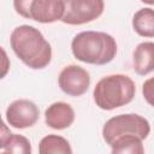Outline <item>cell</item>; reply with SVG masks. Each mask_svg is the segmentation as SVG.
<instances>
[{
	"label": "cell",
	"mask_w": 154,
	"mask_h": 154,
	"mask_svg": "<svg viewBox=\"0 0 154 154\" xmlns=\"http://www.w3.org/2000/svg\"><path fill=\"white\" fill-rule=\"evenodd\" d=\"M14 54L30 69H45L52 60V47L41 31L31 25H19L10 36Z\"/></svg>",
	"instance_id": "6da1fadb"
},
{
	"label": "cell",
	"mask_w": 154,
	"mask_h": 154,
	"mask_svg": "<svg viewBox=\"0 0 154 154\" xmlns=\"http://www.w3.org/2000/svg\"><path fill=\"white\" fill-rule=\"evenodd\" d=\"M73 57L85 64L106 65L117 54V42L113 36L103 31H82L71 42Z\"/></svg>",
	"instance_id": "7a4b0ae2"
},
{
	"label": "cell",
	"mask_w": 154,
	"mask_h": 154,
	"mask_svg": "<svg viewBox=\"0 0 154 154\" xmlns=\"http://www.w3.org/2000/svg\"><path fill=\"white\" fill-rule=\"evenodd\" d=\"M136 94L135 82L126 75L116 73L101 78L93 91L96 106L105 111L130 103Z\"/></svg>",
	"instance_id": "3957f363"
},
{
	"label": "cell",
	"mask_w": 154,
	"mask_h": 154,
	"mask_svg": "<svg viewBox=\"0 0 154 154\" xmlns=\"http://www.w3.org/2000/svg\"><path fill=\"white\" fill-rule=\"evenodd\" d=\"M150 132L149 122L136 113L119 114L109 118L102 128V137L109 146L117 137L125 135H135L142 141L148 137Z\"/></svg>",
	"instance_id": "277c9868"
},
{
	"label": "cell",
	"mask_w": 154,
	"mask_h": 154,
	"mask_svg": "<svg viewBox=\"0 0 154 154\" xmlns=\"http://www.w3.org/2000/svg\"><path fill=\"white\" fill-rule=\"evenodd\" d=\"M105 8L103 0H64L61 22L69 25H81L97 19Z\"/></svg>",
	"instance_id": "5b68a950"
},
{
	"label": "cell",
	"mask_w": 154,
	"mask_h": 154,
	"mask_svg": "<svg viewBox=\"0 0 154 154\" xmlns=\"http://www.w3.org/2000/svg\"><path fill=\"white\" fill-rule=\"evenodd\" d=\"M58 84L61 91L69 96H81L87 93L90 85L89 72L78 65L65 66L58 77Z\"/></svg>",
	"instance_id": "8992f818"
},
{
	"label": "cell",
	"mask_w": 154,
	"mask_h": 154,
	"mask_svg": "<svg viewBox=\"0 0 154 154\" xmlns=\"http://www.w3.org/2000/svg\"><path fill=\"white\" fill-rule=\"evenodd\" d=\"M40 118V109L35 102L19 99L10 103L6 109V119L12 128L26 129L36 124Z\"/></svg>",
	"instance_id": "52a82bcc"
},
{
	"label": "cell",
	"mask_w": 154,
	"mask_h": 154,
	"mask_svg": "<svg viewBox=\"0 0 154 154\" xmlns=\"http://www.w3.org/2000/svg\"><path fill=\"white\" fill-rule=\"evenodd\" d=\"M30 19L38 23H54L64 14V0H32Z\"/></svg>",
	"instance_id": "ba28073f"
},
{
	"label": "cell",
	"mask_w": 154,
	"mask_h": 154,
	"mask_svg": "<svg viewBox=\"0 0 154 154\" xmlns=\"http://www.w3.org/2000/svg\"><path fill=\"white\" fill-rule=\"evenodd\" d=\"M75 120L73 108L63 101H58L48 106L45 112L46 124L54 130H64L72 125Z\"/></svg>",
	"instance_id": "9c48e42d"
},
{
	"label": "cell",
	"mask_w": 154,
	"mask_h": 154,
	"mask_svg": "<svg viewBox=\"0 0 154 154\" xmlns=\"http://www.w3.org/2000/svg\"><path fill=\"white\" fill-rule=\"evenodd\" d=\"M134 70L140 76H147L154 70V43L141 42L132 54Z\"/></svg>",
	"instance_id": "30bf717a"
},
{
	"label": "cell",
	"mask_w": 154,
	"mask_h": 154,
	"mask_svg": "<svg viewBox=\"0 0 154 154\" xmlns=\"http://www.w3.org/2000/svg\"><path fill=\"white\" fill-rule=\"evenodd\" d=\"M132 28L142 37L154 36V12L152 7L138 10L132 17Z\"/></svg>",
	"instance_id": "8fae6325"
},
{
	"label": "cell",
	"mask_w": 154,
	"mask_h": 154,
	"mask_svg": "<svg viewBox=\"0 0 154 154\" xmlns=\"http://www.w3.org/2000/svg\"><path fill=\"white\" fill-rule=\"evenodd\" d=\"M113 154H143L144 147L142 140L135 135H125L117 137L111 144Z\"/></svg>",
	"instance_id": "7c38bea8"
},
{
	"label": "cell",
	"mask_w": 154,
	"mask_h": 154,
	"mask_svg": "<svg viewBox=\"0 0 154 154\" xmlns=\"http://www.w3.org/2000/svg\"><path fill=\"white\" fill-rule=\"evenodd\" d=\"M40 154H71L72 148L69 141L58 135L45 136L38 144Z\"/></svg>",
	"instance_id": "4fadbf2b"
},
{
	"label": "cell",
	"mask_w": 154,
	"mask_h": 154,
	"mask_svg": "<svg viewBox=\"0 0 154 154\" xmlns=\"http://www.w3.org/2000/svg\"><path fill=\"white\" fill-rule=\"evenodd\" d=\"M5 153H16V154H30L31 153V144L30 141L17 134H11L7 142L4 146Z\"/></svg>",
	"instance_id": "5bb4252c"
},
{
	"label": "cell",
	"mask_w": 154,
	"mask_h": 154,
	"mask_svg": "<svg viewBox=\"0 0 154 154\" xmlns=\"http://www.w3.org/2000/svg\"><path fill=\"white\" fill-rule=\"evenodd\" d=\"M32 0H13V7L16 10V12L24 17L30 19V5H31Z\"/></svg>",
	"instance_id": "9a60e30c"
},
{
	"label": "cell",
	"mask_w": 154,
	"mask_h": 154,
	"mask_svg": "<svg viewBox=\"0 0 154 154\" xmlns=\"http://www.w3.org/2000/svg\"><path fill=\"white\" fill-rule=\"evenodd\" d=\"M11 61L6 51L0 46V79H2L10 71Z\"/></svg>",
	"instance_id": "2e32d148"
},
{
	"label": "cell",
	"mask_w": 154,
	"mask_h": 154,
	"mask_svg": "<svg viewBox=\"0 0 154 154\" xmlns=\"http://www.w3.org/2000/svg\"><path fill=\"white\" fill-rule=\"evenodd\" d=\"M11 131H10V128L5 124V122L2 120L1 116H0V149L4 148L5 143L7 142L8 137L11 136Z\"/></svg>",
	"instance_id": "e0dca14e"
},
{
	"label": "cell",
	"mask_w": 154,
	"mask_h": 154,
	"mask_svg": "<svg viewBox=\"0 0 154 154\" xmlns=\"http://www.w3.org/2000/svg\"><path fill=\"white\" fill-rule=\"evenodd\" d=\"M143 96L149 105H153V78L147 79L143 83Z\"/></svg>",
	"instance_id": "ac0fdd59"
},
{
	"label": "cell",
	"mask_w": 154,
	"mask_h": 154,
	"mask_svg": "<svg viewBox=\"0 0 154 154\" xmlns=\"http://www.w3.org/2000/svg\"><path fill=\"white\" fill-rule=\"evenodd\" d=\"M141 1L144 2V4H147V5H150V6L154 4V0H141Z\"/></svg>",
	"instance_id": "d6986e66"
}]
</instances>
